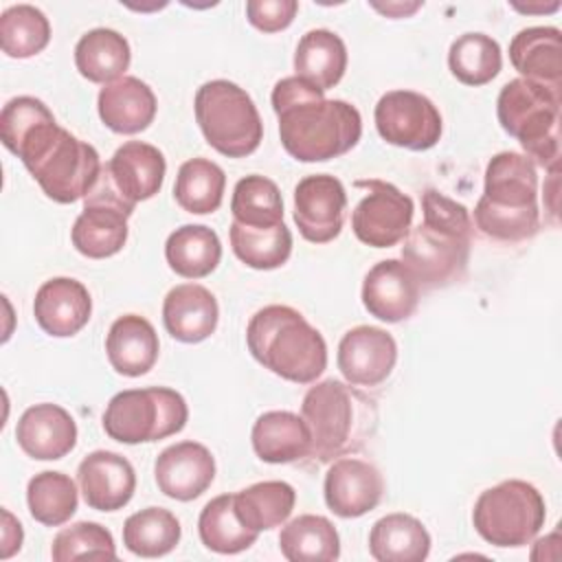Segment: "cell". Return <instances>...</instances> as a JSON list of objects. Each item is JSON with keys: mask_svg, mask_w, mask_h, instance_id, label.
Instances as JSON below:
<instances>
[{"mask_svg": "<svg viewBox=\"0 0 562 562\" xmlns=\"http://www.w3.org/2000/svg\"><path fill=\"white\" fill-rule=\"evenodd\" d=\"M132 50L127 40L114 29H92L75 46V66L92 83H112L125 77Z\"/></svg>", "mask_w": 562, "mask_h": 562, "instance_id": "cell-30", "label": "cell"}, {"mask_svg": "<svg viewBox=\"0 0 562 562\" xmlns=\"http://www.w3.org/2000/svg\"><path fill=\"white\" fill-rule=\"evenodd\" d=\"M105 165L114 187L130 206L154 198L167 171L162 151L143 140L123 143Z\"/></svg>", "mask_w": 562, "mask_h": 562, "instance_id": "cell-22", "label": "cell"}, {"mask_svg": "<svg viewBox=\"0 0 562 562\" xmlns=\"http://www.w3.org/2000/svg\"><path fill=\"white\" fill-rule=\"evenodd\" d=\"M294 70L296 77L316 86L323 92L334 88L347 70L345 42L329 29L307 31L296 44Z\"/></svg>", "mask_w": 562, "mask_h": 562, "instance_id": "cell-29", "label": "cell"}, {"mask_svg": "<svg viewBox=\"0 0 562 562\" xmlns=\"http://www.w3.org/2000/svg\"><path fill=\"white\" fill-rule=\"evenodd\" d=\"M279 549L290 562H334L340 558V538L329 518L303 514L281 529Z\"/></svg>", "mask_w": 562, "mask_h": 562, "instance_id": "cell-32", "label": "cell"}, {"mask_svg": "<svg viewBox=\"0 0 562 562\" xmlns=\"http://www.w3.org/2000/svg\"><path fill=\"white\" fill-rule=\"evenodd\" d=\"M77 483L88 507L97 512H116L132 501L136 472L123 454L94 450L79 463Z\"/></svg>", "mask_w": 562, "mask_h": 562, "instance_id": "cell-17", "label": "cell"}, {"mask_svg": "<svg viewBox=\"0 0 562 562\" xmlns=\"http://www.w3.org/2000/svg\"><path fill=\"white\" fill-rule=\"evenodd\" d=\"M422 209L424 220L404 237L402 261L419 288L452 285L468 272L472 246L470 211L437 189L424 191Z\"/></svg>", "mask_w": 562, "mask_h": 562, "instance_id": "cell-2", "label": "cell"}, {"mask_svg": "<svg viewBox=\"0 0 562 562\" xmlns=\"http://www.w3.org/2000/svg\"><path fill=\"white\" fill-rule=\"evenodd\" d=\"M127 217L130 213L97 193L83 198V211L77 215L70 239L77 252L88 259H105L116 255L127 241Z\"/></svg>", "mask_w": 562, "mask_h": 562, "instance_id": "cell-19", "label": "cell"}, {"mask_svg": "<svg viewBox=\"0 0 562 562\" xmlns=\"http://www.w3.org/2000/svg\"><path fill=\"white\" fill-rule=\"evenodd\" d=\"M50 42L48 18L33 4H13L0 15V46L13 59L42 53Z\"/></svg>", "mask_w": 562, "mask_h": 562, "instance_id": "cell-40", "label": "cell"}, {"mask_svg": "<svg viewBox=\"0 0 562 562\" xmlns=\"http://www.w3.org/2000/svg\"><path fill=\"white\" fill-rule=\"evenodd\" d=\"M22 540H24V533H22L20 520H15L9 509H2V551H0V558L7 560L15 551H20Z\"/></svg>", "mask_w": 562, "mask_h": 562, "instance_id": "cell-45", "label": "cell"}, {"mask_svg": "<svg viewBox=\"0 0 562 562\" xmlns=\"http://www.w3.org/2000/svg\"><path fill=\"white\" fill-rule=\"evenodd\" d=\"M347 213V191L329 173L303 178L294 189V222L299 233L312 244H327L342 231Z\"/></svg>", "mask_w": 562, "mask_h": 562, "instance_id": "cell-13", "label": "cell"}, {"mask_svg": "<svg viewBox=\"0 0 562 562\" xmlns=\"http://www.w3.org/2000/svg\"><path fill=\"white\" fill-rule=\"evenodd\" d=\"M33 314L48 336L68 338L88 325L92 299L81 281L55 277L40 285L33 301Z\"/></svg>", "mask_w": 562, "mask_h": 562, "instance_id": "cell-20", "label": "cell"}, {"mask_svg": "<svg viewBox=\"0 0 562 562\" xmlns=\"http://www.w3.org/2000/svg\"><path fill=\"white\" fill-rule=\"evenodd\" d=\"M220 318V307L211 290L200 283L171 288L162 303V323L171 338L193 345L206 340Z\"/></svg>", "mask_w": 562, "mask_h": 562, "instance_id": "cell-23", "label": "cell"}, {"mask_svg": "<svg viewBox=\"0 0 562 562\" xmlns=\"http://www.w3.org/2000/svg\"><path fill=\"white\" fill-rule=\"evenodd\" d=\"M195 121L206 143L228 156H250L261 138L263 123L250 94L228 79H213L195 92Z\"/></svg>", "mask_w": 562, "mask_h": 562, "instance_id": "cell-8", "label": "cell"}, {"mask_svg": "<svg viewBox=\"0 0 562 562\" xmlns=\"http://www.w3.org/2000/svg\"><path fill=\"white\" fill-rule=\"evenodd\" d=\"M419 7H422V2H411V4H404V2L378 4V2H373V9H378L380 13H384V15H389V18H406V15L415 13Z\"/></svg>", "mask_w": 562, "mask_h": 562, "instance_id": "cell-46", "label": "cell"}, {"mask_svg": "<svg viewBox=\"0 0 562 562\" xmlns=\"http://www.w3.org/2000/svg\"><path fill=\"white\" fill-rule=\"evenodd\" d=\"M397 362L395 338L373 325L349 329L338 342V369L353 386L382 384Z\"/></svg>", "mask_w": 562, "mask_h": 562, "instance_id": "cell-14", "label": "cell"}, {"mask_svg": "<svg viewBox=\"0 0 562 562\" xmlns=\"http://www.w3.org/2000/svg\"><path fill=\"white\" fill-rule=\"evenodd\" d=\"M560 105L562 90L522 77L507 81L496 99L501 127L520 143L533 165L549 171H560Z\"/></svg>", "mask_w": 562, "mask_h": 562, "instance_id": "cell-7", "label": "cell"}, {"mask_svg": "<svg viewBox=\"0 0 562 562\" xmlns=\"http://www.w3.org/2000/svg\"><path fill=\"white\" fill-rule=\"evenodd\" d=\"M233 222L244 226H277L283 224V200L279 187L266 176L241 178L231 198Z\"/></svg>", "mask_w": 562, "mask_h": 562, "instance_id": "cell-41", "label": "cell"}, {"mask_svg": "<svg viewBox=\"0 0 562 562\" xmlns=\"http://www.w3.org/2000/svg\"><path fill=\"white\" fill-rule=\"evenodd\" d=\"M272 110L285 151L301 162H325L356 147L362 119L356 105L325 99V92L301 77H283L272 88Z\"/></svg>", "mask_w": 562, "mask_h": 562, "instance_id": "cell-1", "label": "cell"}, {"mask_svg": "<svg viewBox=\"0 0 562 562\" xmlns=\"http://www.w3.org/2000/svg\"><path fill=\"white\" fill-rule=\"evenodd\" d=\"M200 540L206 549L224 555L239 553L255 544L259 533L244 525L235 509V494L211 498L198 518Z\"/></svg>", "mask_w": 562, "mask_h": 562, "instance_id": "cell-33", "label": "cell"}, {"mask_svg": "<svg viewBox=\"0 0 562 562\" xmlns=\"http://www.w3.org/2000/svg\"><path fill=\"white\" fill-rule=\"evenodd\" d=\"M448 66L461 83L485 86L501 72V46L485 33H463L450 44Z\"/></svg>", "mask_w": 562, "mask_h": 562, "instance_id": "cell-38", "label": "cell"}, {"mask_svg": "<svg viewBox=\"0 0 562 562\" xmlns=\"http://www.w3.org/2000/svg\"><path fill=\"white\" fill-rule=\"evenodd\" d=\"M369 553L378 562H422L430 553V533L411 514H386L369 531Z\"/></svg>", "mask_w": 562, "mask_h": 562, "instance_id": "cell-28", "label": "cell"}, {"mask_svg": "<svg viewBox=\"0 0 562 562\" xmlns=\"http://www.w3.org/2000/svg\"><path fill=\"white\" fill-rule=\"evenodd\" d=\"M228 237L235 257L255 270L281 268L292 255V233L285 224L244 226L233 222Z\"/></svg>", "mask_w": 562, "mask_h": 562, "instance_id": "cell-34", "label": "cell"}, {"mask_svg": "<svg viewBox=\"0 0 562 562\" xmlns=\"http://www.w3.org/2000/svg\"><path fill=\"white\" fill-rule=\"evenodd\" d=\"M50 558L55 562H72V560H114L116 547L112 533L90 520L75 522L61 529L53 538Z\"/></svg>", "mask_w": 562, "mask_h": 562, "instance_id": "cell-42", "label": "cell"}, {"mask_svg": "<svg viewBox=\"0 0 562 562\" xmlns=\"http://www.w3.org/2000/svg\"><path fill=\"white\" fill-rule=\"evenodd\" d=\"M154 476L165 496L187 503L211 487L215 479V459L206 446L198 441H180L158 454Z\"/></svg>", "mask_w": 562, "mask_h": 562, "instance_id": "cell-16", "label": "cell"}, {"mask_svg": "<svg viewBox=\"0 0 562 562\" xmlns=\"http://www.w3.org/2000/svg\"><path fill=\"white\" fill-rule=\"evenodd\" d=\"M26 503L31 516L37 522L46 527H59L68 522L77 512L79 496L75 481L68 474L44 470L29 481Z\"/></svg>", "mask_w": 562, "mask_h": 562, "instance_id": "cell-39", "label": "cell"}, {"mask_svg": "<svg viewBox=\"0 0 562 562\" xmlns=\"http://www.w3.org/2000/svg\"><path fill=\"white\" fill-rule=\"evenodd\" d=\"M165 259L176 274L184 279H202L217 268L222 244L213 228L204 224H184L167 237Z\"/></svg>", "mask_w": 562, "mask_h": 562, "instance_id": "cell-31", "label": "cell"}, {"mask_svg": "<svg viewBox=\"0 0 562 562\" xmlns=\"http://www.w3.org/2000/svg\"><path fill=\"white\" fill-rule=\"evenodd\" d=\"M255 454L266 463L303 461L312 448V435L303 417L290 411H268L257 417L250 432Z\"/></svg>", "mask_w": 562, "mask_h": 562, "instance_id": "cell-27", "label": "cell"}, {"mask_svg": "<svg viewBox=\"0 0 562 562\" xmlns=\"http://www.w3.org/2000/svg\"><path fill=\"white\" fill-rule=\"evenodd\" d=\"M18 446L37 461H57L77 443V424L59 404L29 406L15 426Z\"/></svg>", "mask_w": 562, "mask_h": 562, "instance_id": "cell-21", "label": "cell"}, {"mask_svg": "<svg viewBox=\"0 0 562 562\" xmlns=\"http://www.w3.org/2000/svg\"><path fill=\"white\" fill-rule=\"evenodd\" d=\"M184 397L169 386L127 389L116 393L103 413V430L119 443H149L187 426Z\"/></svg>", "mask_w": 562, "mask_h": 562, "instance_id": "cell-9", "label": "cell"}, {"mask_svg": "<svg viewBox=\"0 0 562 562\" xmlns=\"http://www.w3.org/2000/svg\"><path fill=\"white\" fill-rule=\"evenodd\" d=\"M476 228L498 241H525L540 228L538 171L516 151L492 156L485 169L483 195L474 206Z\"/></svg>", "mask_w": 562, "mask_h": 562, "instance_id": "cell-4", "label": "cell"}, {"mask_svg": "<svg viewBox=\"0 0 562 562\" xmlns=\"http://www.w3.org/2000/svg\"><path fill=\"white\" fill-rule=\"evenodd\" d=\"M226 176L217 162L206 158H191L178 169L173 198L187 213L206 215L220 209Z\"/></svg>", "mask_w": 562, "mask_h": 562, "instance_id": "cell-36", "label": "cell"}, {"mask_svg": "<svg viewBox=\"0 0 562 562\" xmlns=\"http://www.w3.org/2000/svg\"><path fill=\"white\" fill-rule=\"evenodd\" d=\"M296 503V492L285 481H261L235 494L237 516L257 533L283 525Z\"/></svg>", "mask_w": 562, "mask_h": 562, "instance_id": "cell-35", "label": "cell"}, {"mask_svg": "<svg viewBox=\"0 0 562 562\" xmlns=\"http://www.w3.org/2000/svg\"><path fill=\"white\" fill-rule=\"evenodd\" d=\"M296 11H299L296 0H248L246 2L248 22L263 33H277L288 29Z\"/></svg>", "mask_w": 562, "mask_h": 562, "instance_id": "cell-44", "label": "cell"}, {"mask_svg": "<svg viewBox=\"0 0 562 562\" xmlns=\"http://www.w3.org/2000/svg\"><path fill=\"white\" fill-rule=\"evenodd\" d=\"M562 33L555 26H529L509 42L512 66L522 79L562 90Z\"/></svg>", "mask_w": 562, "mask_h": 562, "instance_id": "cell-25", "label": "cell"}, {"mask_svg": "<svg viewBox=\"0 0 562 562\" xmlns=\"http://www.w3.org/2000/svg\"><path fill=\"white\" fill-rule=\"evenodd\" d=\"M252 358L274 375L310 384L327 367V342L305 316L290 305H266L246 329Z\"/></svg>", "mask_w": 562, "mask_h": 562, "instance_id": "cell-5", "label": "cell"}, {"mask_svg": "<svg viewBox=\"0 0 562 562\" xmlns=\"http://www.w3.org/2000/svg\"><path fill=\"white\" fill-rule=\"evenodd\" d=\"M312 448L307 463L325 465L360 452L378 432V404L349 382L323 380L310 386L301 404Z\"/></svg>", "mask_w": 562, "mask_h": 562, "instance_id": "cell-3", "label": "cell"}, {"mask_svg": "<svg viewBox=\"0 0 562 562\" xmlns=\"http://www.w3.org/2000/svg\"><path fill=\"white\" fill-rule=\"evenodd\" d=\"M156 94L138 77H121L105 83L97 99V110L105 127L116 134H138L156 116Z\"/></svg>", "mask_w": 562, "mask_h": 562, "instance_id": "cell-24", "label": "cell"}, {"mask_svg": "<svg viewBox=\"0 0 562 562\" xmlns=\"http://www.w3.org/2000/svg\"><path fill=\"white\" fill-rule=\"evenodd\" d=\"M547 507L527 481L509 479L481 492L472 509L476 533L494 547H525L542 529Z\"/></svg>", "mask_w": 562, "mask_h": 562, "instance_id": "cell-10", "label": "cell"}, {"mask_svg": "<svg viewBox=\"0 0 562 562\" xmlns=\"http://www.w3.org/2000/svg\"><path fill=\"white\" fill-rule=\"evenodd\" d=\"M356 187H364L367 195L351 213L353 235L371 248H391L404 241L413 228V200L384 180H358Z\"/></svg>", "mask_w": 562, "mask_h": 562, "instance_id": "cell-12", "label": "cell"}, {"mask_svg": "<svg viewBox=\"0 0 562 562\" xmlns=\"http://www.w3.org/2000/svg\"><path fill=\"white\" fill-rule=\"evenodd\" d=\"M327 507L340 518H358L375 509L384 494V479L375 465L353 457L331 461L325 485Z\"/></svg>", "mask_w": 562, "mask_h": 562, "instance_id": "cell-15", "label": "cell"}, {"mask_svg": "<svg viewBox=\"0 0 562 562\" xmlns=\"http://www.w3.org/2000/svg\"><path fill=\"white\" fill-rule=\"evenodd\" d=\"M53 112L35 97H15L0 112V138L2 145L15 154L18 147L42 123L53 121Z\"/></svg>", "mask_w": 562, "mask_h": 562, "instance_id": "cell-43", "label": "cell"}, {"mask_svg": "<svg viewBox=\"0 0 562 562\" xmlns=\"http://www.w3.org/2000/svg\"><path fill=\"white\" fill-rule=\"evenodd\" d=\"M419 303V283L400 259L378 261L362 281L364 310L384 323L413 316Z\"/></svg>", "mask_w": 562, "mask_h": 562, "instance_id": "cell-18", "label": "cell"}, {"mask_svg": "<svg viewBox=\"0 0 562 562\" xmlns=\"http://www.w3.org/2000/svg\"><path fill=\"white\" fill-rule=\"evenodd\" d=\"M42 191L59 204H72L88 195L101 173L97 149L59 127L42 123L15 151Z\"/></svg>", "mask_w": 562, "mask_h": 562, "instance_id": "cell-6", "label": "cell"}, {"mask_svg": "<svg viewBox=\"0 0 562 562\" xmlns=\"http://www.w3.org/2000/svg\"><path fill=\"white\" fill-rule=\"evenodd\" d=\"M560 7V2H551L549 7H520V4H514V9H518V11H527V13H531V11H555Z\"/></svg>", "mask_w": 562, "mask_h": 562, "instance_id": "cell-47", "label": "cell"}, {"mask_svg": "<svg viewBox=\"0 0 562 562\" xmlns=\"http://www.w3.org/2000/svg\"><path fill=\"white\" fill-rule=\"evenodd\" d=\"M375 130L389 145L424 151L441 138V114L437 105L413 90H391L375 103Z\"/></svg>", "mask_w": 562, "mask_h": 562, "instance_id": "cell-11", "label": "cell"}, {"mask_svg": "<svg viewBox=\"0 0 562 562\" xmlns=\"http://www.w3.org/2000/svg\"><path fill=\"white\" fill-rule=\"evenodd\" d=\"M182 529L178 518L165 507H145L123 525V544L140 558H160L176 549Z\"/></svg>", "mask_w": 562, "mask_h": 562, "instance_id": "cell-37", "label": "cell"}, {"mask_svg": "<svg viewBox=\"0 0 562 562\" xmlns=\"http://www.w3.org/2000/svg\"><path fill=\"white\" fill-rule=\"evenodd\" d=\"M160 342L154 325L138 316H119L105 336V353L112 369L127 378L145 375L158 360Z\"/></svg>", "mask_w": 562, "mask_h": 562, "instance_id": "cell-26", "label": "cell"}]
</instances>
